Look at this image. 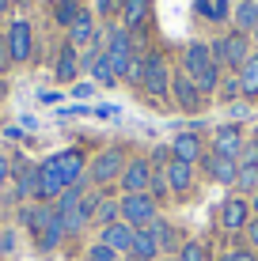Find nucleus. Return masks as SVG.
Instances as JSON below:
<instances>
[{"label":"nucleus","mask_w":258,"mask_h":261,"mask_svg":"<svg viewBox=\"0 0 258 261\" xmlns=\"http://www.w3.org/2000/svg\"><path fill=\"white\" fill-rule=\"evenodd\" d=\"M148 231H152V235H156L159 250H175V246H179V235H175V227H171V223H167V220H159V216H156L152 223H148Z\"/></svg>","instance_id":"25"},{"label":"nucleus","mask_w":258,"mask_h":261,"mask_svg":"<svg viewBox=\"0 0 258 261\" xmlns=\"http://www.w3.org/2000/svg\"><path fill=\"white\" fill-rule=\"evenodd\" d=\"M194 8H198V15H205L213 23L232 19V4H228V0H194Z\"/></svg>","instance_id":"23"},{"label":"nucleus","mask_w":258,"mask_h":261,"mask_svg":"<svg viewBox=\"0 0 258 261\" xmlns=\"http://www.w3.org/2000/svg\"><path fill=\"white\" fill-rule=\"evenodd\" d=\"M118 220H122V204H118V201H110V197H103L99 208H95V223L110 227V223H118Z\"/></svg>","instance_id":"29"},{"label":"nucleus","mask_w":258,"mask_h":261,"mask_svg":"<svg viewBox=\"0 0 258 261\" xmlns=\"http://www.w3.org/2000/svg\"><path fill=\"white\" fill-rule=\"evenodd\" d=\"M8 254V239H4V227H0V257Z\"/></svg>","instance_id":"45"},{"label":"nucleus","mask_w":258,"mask_h":261,"mask_svg":"<svg viewBox=\"0 0 258 261\" xmlns=\"http://www.w3.org/2000/svg\"><path fill=\"white\" fill-rule=\"evenodd\" d=\"M148 0H122V19H126V31H140L148 19Z\"/></svg>","instance_id":"19"},{"label":"nucleus","mask_w":258,"mask_h":261,"mask_svg":"<svg viewBox=\"0 0 258 261\" xmlns=\"http://www.w3.org/2000/svg\"><path fill=\"white\" fill-rule=\"evenodd\" d=\"M220 91H224V98H236V95H243V91H239V76L224 80V84H220Z\"/></svg>","instance_id":"37"},{"label":"nucleus","mask_w":258,"mask_h":261,"mask_svg":"<svg viewBox=\"0 0 258 261\" xmlns=\"http://www.w3.org/2000/svg\"><path fill=\"white\" fill-rule=\"evenodd\" d=\"M163 174H167V186H171V193H186V190L194 186V167L182 163V159H171V163L163 167Z\"/></svg>","instance_id":"16"},{"label":"nucleus","mask_w":258,"mask_h":261,"mask_svg":"<svg viewBox=\"0 0 258 261\" xmlns=\"http://www.w3.org/2000/svg\"><path fill=\"white\" fill-rule=\"evenodd\" d=\"M15 4H19V8H27V4H31V0H15Z\"/></svg>","instance_id":"48"},{"label":"nucleus","mask_w":258,"mask_h":261,"mask_svg":"<svg viewBox=\"0 0 258 261\" xmlns=\"http://www.w3.org/2000/svg\"><path fill=\"white\" fill-rule=\"evenodd\" d=\"M8 65H12V57H8V42H0V76H4Z\"/></svg>","instance_id":"44"},{"label":"nucleus","mask_w":258,"mask_h":261,"mask_svg":"<svg viewBox=\"0 0 258 261\" xmlns=\"http://www.w3.org/2000/svg\"><path fill=\"white\" fill-rule=\"evenodd\" d=\"M80 12H84V8H80L76 0H53V23H61V27H73L80 19Z\"/></svg>","instance_id":"26"},{"label":"nucleus","mask_w":258,"mask_h":261,"mask_svg":"<svg viewBox=\"0 0 258 261\" xmlns=\"http://www.w3.org/2000/svg\"><path fill=\"white\" fill-rule=\"evenodd\" d=\"M122 80H129V84H145V57H137V53H133L129 57V65H126V72H122Z\"/></svg>","instance_id":"33"},{"label":"nucleus","mask_w":258,"mask_h":261,"mask_svg":"<svg viewBox=\"0 0 258 261\" xmlns=\"http://www.w3.org/2000/svg\"><path fill=\"white\" fill-rule=\"evenodd\" d=\"M91 38H95V19L87 12H80V19L68 27V46H91Z\"/></svg>","instance_id":"20"},{"label":"nucleus","mask_w":258,"mask_h":261,"mask_svg":"<svg viewBox=\"0 0 258 261\" xmlns=\"http://www.w3.org/2000/svg\"><path fill=\"white\" fill-rule=\"evenodd\" d=\"M247 223H251V201L228 197L224 208H220V227L224 231H247Z\"/></svg>","instance_id":"9"},{"label":"nucleus","mask_w":258,"mask_h":261,"mask_svg":"<svg viewBox=\"0 0 258 261\" xmlns=\"http://www.w3.org/2000/svg\"><path fill=\"white\" fill-rule=\"evenodd\" d=\"M8 95V84H4V80H0V98H4Z\"/></svg>","instance_id":"47"},{"label":"nucleus","mask_w":258,"mask_h":261,"mask_svg":"<svg viewBox=\"0 0 258 261\" xmlns=\"http://www.w3.org/2000/svg\"><path fill=\"white\" fill-rule=\"evenodd\" d=\"M220 261H258V257H254V250H232V254H224Z\"/></svg>","instance_id":"39"},{"label":"nucleus","mask_w":258,"mask_h":261,"mask_svg":"<svg viewBox=\"0 0 258 261\" xmlns=\"http://www.w3.org/2000/svg\"><path fill=\"white\" fill-rule=\"evenodd\" d=\"M65 190H68V186H65V178H61L57 163H53V155L46 159V163H38V201L42 204H53Z\"/></svg>","instance_id":"6"},{"label":"nucleus","mask_w":258,"mask_h":261,"mask_svg":"<svg viewBox=\"0 0 258 261\" xmlns=\"http://www.w3.org/2000/svg\"><path fill=\"white\" fill-rule=\"evenodd\" d=\"M236 76H239V91L243 95H258V53H251V57L243 61V68H239Z\"/></svg>","instance_id":"24"},{"label":"nucleus","mask_w":258,"mask_h":261,"mask_svg":"<svg viewBox=\"0 0 258 261\" xmlns=\"http://www.w3.org/2000/svg\"><path fill=\"white\" fill-rule=\"evenodd\" d=\"M53 163H57L61 178H65V186H76V182H84V151H76V148H68V151H57V155H53Z\"/></svg>","instance_id":"11"},{"label":"nucleus","mask_w":258,"mask_h":261,"mask_svg":"<svg viewBox=\"0 0 258 261\" xmlns=\"http://www.w3.org/2000/svg\"><path fill=\"white\" fill-rule=\"evenodd\" d=\"M239 163H258V144H243V151H239Z\"/></svg>","instance_id":"38"},{"label":"nucleus","mask_w":258,"mask_h":261,"mask_svg":"<svg viewBox=\"0 0 258 261\" xmlns=\"http://www.w3.org/2000/svg\"><path fill=\"white\" fill-rule=\"evenodd\" d=\"M61 239H65V227H61V216H57V220H53L50 227L38 235V250H57Z\"/></svg>","instance_id":"31"},{"label":"nucleus","mask_w":258,"mask_h":261,"mask_svg":"<svg viewBox=\"0 0 258 261\" xmlns=\"http://www.w3.org/2000/svg\"><path fill=\"white\" fill-rule=\"evenodd\" d=\"M167 155H171V148H156V151H152V159H148V163H171V159H167Z\"/></svg>","instance_id":"42"},{"label":"nucleus","mask_w":258,"mask_h":261,"mask_svg":"<svg viewBox=\"0 0 258 261\" xmlns=\"http://www.w3.org/2000/svg\"><path fill=\"white\" fill-rule=\"evenodd\" d=\"M80 201H84V182H76V186H68L65 193L53 201V208H57V216H65V212H73V208H80Z\"/></svg>","instance_id":"27"},{"label":"nucleus","mask_w":258,"mask_h":261,"mask_svg":"<svg viewBox=\"0 0 258 261\" xmlns=\"http://www.w3.org/2000/svg\"><path fill=\"white\" fill-rule=\"evenodd\" d=\"M103 246H110L114 250V254H129V250H133V227H129V223H110V227H103Z\"/></svg>","instance_id":"15"},{"label":"nucleus","mask_w":258,"mask_h":261,"mask_svg":"<svg viewBox=\"0 0 258 261\" xmlns=\"http://www.w3.org/2000/svg\"><path fill=\"white\" fill-rule=\"evenodd\" d=\"M171 91H175V102H179L182 110H190V114H198L201 102H205V95L198 91V84H194L186 72H175L171 76Z\"/></svg>","instance_id":"8"},{"label":"nucleus","mask_w":258,"mask_h":261,"mask_svg":"<svg viewBox=\"0 0 258 261\" xmlns=\"http://www.w3.org/2000/svg\"><path fill=\"white\" fill-rule=\"evenodd\" d=\"M251 212L258 216V190H254V201H251Z\"/></svg>","instance_id":"46"},{"label":"nucleus","mask_w":258,"mask_h":261,"mask_svg":"<svg viewBox=\"0 0 258 261\" xmlns=\"http://www.w3.org/2000/svg\"><path fill=\"white\" fill-rule=\"evenodd\" d=\"M236 190H239V193H254V190H258V163H239Z\"/></svg>","instance_id":"28"},{"label":"nucleus","mask_w":258,"mask_h":261,"mask_svg":"<svg viewBox=\"0 0 258 261\" xmlns=\"http://www.w3.org/2000/svg\"><path fill=\"white\" fill-rule=\"evenodd\" d=\"M232 15H236V31L239 34H251L258 27V0H239Z\"/></svg>","instance_id":"21"},{"label":"nucleus","mask_w":258,"mask_h":261,"mask_svg":"<svg viewBox=\"0 0 258 261\" xmlns=\"http://www.w3.org/2000/svg\"><path fill=\"white\" fill-rule=\"evenodd\" d=\"M4 42H8V57H12V61H31V53H34V34H31V23H27V19H12Z\"/></svg>","instance_id":"5"},{"label":"nucleus","mask_w":258,"mask_h":261,"mask_svg":"<svg viewBox=\"0 0 258 261\" xmlns=\"http://www.w3.org/2000/svg\"><path fill=\"white\" fill-rule=\"evenodd\" d=\"M213 151L239 163V151H243V133H239V125H220V129L213 133Z\"/></svg>","instance_id":"10"},{"label":"nucleus","mask_w":258,"mask_h":261,"mask_svg":"<svg viewBox=\"0 0 258 261\" xmlns=\"http://www.w3.org/2000/svg\"><path fill=\"white\" fill-rule=\"evenodd\" d=\"M114 8H122V0H99V15H110Z\"/></svg>","instance_id":"43"},{"label":"nucleus","mask_w":258,"mask_h":261,"mask_svg":"<svg viewBox=\"0 0 258 261\" xmlns=\"http://www.w3.org/2000/svg\"><path fill=\"white\" fill-rule=\"evenodd\" d=\"M8 4H12V0H0V8H8Z\"/></svg>","instance_id":"50"},{"label":"nucleus","mask_w":258,"mask_h":261,"mask_svg":"<svg viewBox=\"0 0 258 261\" xmlns=\"http://www.w3.org/2000/svg\"><path fill=\"white\" fill-rule=\"evenodd\" d=\"M133 257H145V261H152L156 254H159V242H156V235L148 227H140V231H133V250H129Z\"/></svg>","instance_id":"22"},{"label":"nucleus","mask_w":258,"mask_h":261,"mask_svg":"<svg viewBox=\"0 0 258 261\" xmlns=\"http://www.w3.org/2000/svg\"><path fill=\"white\" fill-rule=\"evenodd\" d=\"M201 163H205V170H209V178L213 182H220V186H236V174H239V163L236 159H224V155H201Z\"/></svg>","instance_id":"12"},{"label":"nucleus","mask_w":258,"mask_h":261,"mask_svg":"<svg viewBox=\"0 0 258 261\" xmlns=\"http://www.w3.org/2000/svg\"><path fill=\"white\" fill-rule=\"evenodd\" d=\"M213 65V49L205 46V42H190V46H186V53H182V68H186V76H201V72H205Z\"/></svg>","instance_id":"13"},{"label":"nucleus","mask_w":258,"mask_h":261,"mask_svg":"<svg viewBox=\"0 0 258 261\" xmlns=\"http://www.w3.org/2000/svg\"><path fill=\"white\" fill-rule=\"evenodd\" d=\"M91 76H95V84H103V87H110L114 80H118V72H114L110 57H106V49L99 53V61H95V65H91Z\"/></svg>","instance_id":"30"},{"label":"nucleus","mask_w":258,"mask_h":261,"mask_svg":"<svg viewBox=\"0 0 258 261\" xmlns=\"http://www.w3.org/2000/svg\"><path fill=\"white\" fill-rule=\"evenodd\" d=\"M87 261H118V254H114L110 246H103V242H95V246L87 250Z\"/></svg>","instance_id":"35"},{"label":"nucleus","mask_w":258,"mask_h":261,"mask_svg":"<svg viewBox=\"0 0 258 261\" xmlns=\"http://www.w3.org/2000/svg\"><path fill=\"white\" fill-rule=\"evenodd\" d=\"M247 239H251V246L258 250V216H254L251 223H247Z\"/></svg>","instance_id":"41"},{"label":"nucleus","mask_w":258,"mask_h":261,"mask_svg":"<svg viewBox=\"0 0 258 261\" xmlns=\"http://www.w3.org/2000/svg\"><path fill=\"white\" fill-rule=\"evenodd\" d=\"M145 87L148 95H167L171 91V68H167V61L159 57V53H148L145 57Z\"/></svg>","instance_id":"4"},{"label":"nucleus","mask_w":258,"mask_h":261,"mask_svg":"<svg viewBox=\"0 0 258 261\" xmlns=\"http://www.w3.org/2000/svg\"><path fill=\"white\" fill-rule=\"evenodd\" d=\"M118 182H122V190H126V193H148V182H152V163H148L145 155H140V159H129Z\"/></svg>","instance_id":"7"},{"label":"nucleus","mask_w":258,"mask_h":261,"mask_svg":"<svg viewBox=\"0 0 258 261\" xmlns=\"http://www.w3.org/2000/svg\"><path fill=\"white\" fill-rule=\"evenodd\" d=\"M84 223H91V220H87L80 208H73V212L61 216V227H65V235H80V231H84Z\"/></svg>","instance_id":"32"},{"label":"nucleus","mask_w":258,"mask_h":261,"mask_svg":"<svg viewBox=\"0 0 258 261\" xmlns=\"http://www.w3.org/2000/svg\"><path fill=\"white\" fill-rule=\"evenodd\" d=\"M76 72H80V57H76V46H61L57 53V68H53V76L61 80V84H68V80H76Z\"/></svg>","instance_id":"18"},{"label":"nucleus","mask_w":258,"mask_h":261,"mask_svg":"<svg viewBox=\"0 0 258 261\" xmlns=\"http://www.w3.org/2000/svg\"><path fill=\"white\" fill-rule=\"evenodd\" d=\"M53 220H57V208H53V204H34V208H23V223L34 231V239H38Z\"/></svg>","instance_id":"17"},{"label":"nucleus","mask_w":258,"mask_h":261,"mask_svg":"<svg viewBox=\"0 0 258 261\" xmlns=\"http://www.w3.org/2000/svg\"><path fill=\"white\" fill-rule=\"evenodd\" d=\"M167 193H171V186H167V174H163V170H152V182H148V197H152V201H163Z\"/></svg>","instance_id":"34"},{"label":"nucleus","mask_w":258,"mask_h":261,"mask_svg":"<svg viewBox=\"0 0 258 261\" xmlns=\"http://www.w3.org/2000/svg\"><path fill=\"white\" fill-rule=\"evenodd\" d=\"M179 257H182V261H205V246H201V242H186Z\"/></svg>","instance_id":"36"},{"label":"nucleus","mask_w":258,"mask_h":261,"mask_svg":"<svg viewBox=\"0 0 258 261\" xmlns=\"http://www.w3.org/2000/svg\"><path fill=\"white\" fill-rule=\"evenodd\" d=\"M122 170H126V155H122V148H106L95 155L91 163V182L95 186H110L114 178H122Z\"/></svg>","instance_id":"3"},{"label":"nucleus","mask_w":258,"mask_h":261,"mask_svg":"<svg viewBox=\"0 0 258 261\" xmlns=\"http://www.w3.org/2000/svg\"><path fill=\"white\" fill-rule=\"evenodd\" d=\"M251 38H254V42H258V27H254V31H251Z\"/></svg>","instance_id":"49"},{"label":"nucleus","mask_w":258,"mask_h":261,"mask_svg":"<svg viewBox=\"0 0 258 261\" xmlns=\"http://www.w3.org/2000/svg\"><path fill=\"white\" fill-rule=\"evenodd\" d=\"M205 155L201 151V140H198V133H179V137L171 140V159H182V163H198V159Z\"/></svg>","instance_id":"14"},{"label":"nucleus","mask_w":258,"mask_h":261,"mask_svg":"<svg viewBox=\"0 0 258 261\" xmlns=\"http://www.w3.org/2000/svg\"><path fill=\"white\" fill-rule=\"evenodd\" d=\"M118 204H122V223H129L133 231L148 227V223L156 220V201L148 193H126Z\"/></svg>","instance_id":"2"},{"label":"nucleus","mask_w":258,"mask_h":261,"mask_svg":"<svg viewBox=\"0 0 258 261\" xmlns=\"http://www.w3.org/2000/svg\"><path fill=\"white\" fill-rule=\"evenodd\" d=\"M213 61H217V65L220 68H243V61L247 57H251V53H247V49H251V38H247V34H239V31H232V34H224V38H217V42H213Z\"/></svg>","instance_id":"1"},{"label":"nucleus","mask_w":258,"mask_h":261,"mask_svg":"<svg viewBox=\"0 0 258 261\" xmlns=\"http://www.w3.org/2000/svg\"><path fill=\"white\" fill-rule=\"evenodd\" d=\"M8 174H12V159H8V155H0V186L8 182Z\"/></svg>","instance_id":"40"}]
</instances>
